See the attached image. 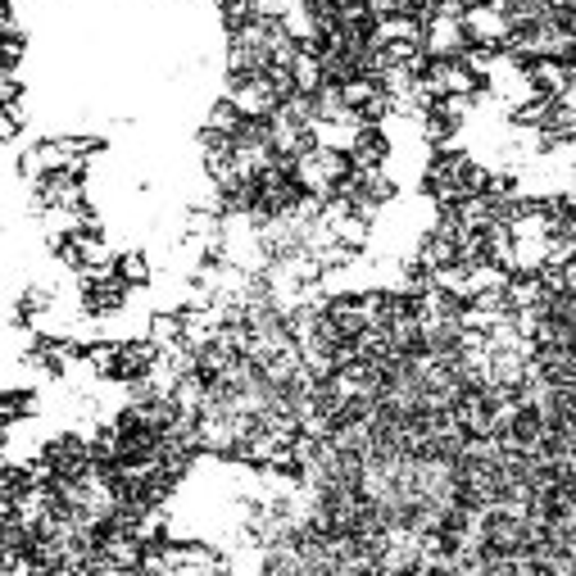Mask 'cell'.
I'll list each match as a JSON object with an SVG mask.
<instances>
[{
	"label": "cell",
	"instance_id": "9",
	"mask_svg": "<svg viewBox=\"0 0 576 576\" xmlns=\"http://www.w3.org/2000/svg\"><path fill=\"white\" fill-rule=\"evenodd\" d=\"M150 341L159 345V350H168V345H182L186 341V318L182 309H159L155 318H150Z\"/></svg>",
	"mask_w": 576,
	"mask_h": 576
},
{
	"label": "cell",
	"instance_id": "12",
	"mask_svg": "<svg viewBox=\"0 0 576 576\" xmlns=\"http://www.w3.org/2000/svg\"><path fill=\"white\" fill-rule=\"evenodd\" d=\"M241 123H245V114L236 109V100L232 96H218L214 105H209V118H205V127H218V132H241Z\"/></svg>",
	"mask_w": 576,
	"mask_h": 576
},
{
	"label": "cell",
	"instance_id": "11",
	"mask_svg": "<svg viewBox=\"0 0 576 576\" xmlns=\"http://www.w3.org/2000/svg\"><path fill=\"white\" fill-rule=\"evenodd\" d=\"M37 409H41L37 391H23V386L5 391V427H19L23 418H37Z\"/></svg>",
	"mask_w": 576,
	"mask_h": 576
},
{
	"label": "cell",
	"instance_id": "1",
	"mask_svg": "<svg viewBox=\"0 0 576 576\" xmlns=\"http://www.w3.org/2000/svg\"><path fill=\"white\" fill-rule=\"evenodd\" d=\"M127 295H132V286L114 273H78V300H82V313L87 318H109V313H118L127 304Z\"/></svg>",
	"mask_w": 576,
	"mask_h": 576
},
{
	"label": "cell",
	"instance_id": "4",
	"mask_svg": "<svg viewBox=\"0 0 576 576\" xmlns=\"http://www.w3.org/2000/svg\"><path fill=\"white\" fill-rule=\"evenodd\" d=\"M522 69H527V78H531V87H536V96L563 100L567 91L576 87V64H567V59H527Z\"/></svg>",
	"mask_w": 576,
	"mask_h": 576
},
{
	"label": "cell",
	"instance_id": "13",
	"mask_svg": "<svg viewBox=\"0 0 576 576\" xmlns=\"http://www.w3.org/2000/svg\"><path fill=\"white\" fill-rule=\"evenodd\" d=\"M463 10H481V5H490V0H459Z\"/></svg>",
	"mask_w": 576,
	"mask_h": 576
},
{
	"label": "cell",
	"instance_id": "3",
	"mask_svg": "<svg viewBox=\"0 0 576 576\" xmlns=\"http://www.w3.org/2000/svg\"><path fill=\"white\" fill-rule=\"evenodd\" d=\"M223 96H232L245 118H273L277 105H282L277 87L268 82V73H254V78H232V73H227Z\"/></svg>",
	"mask_w": 576,
	"mask_h": 576
},
{
	"label": "cell",
	"instance_id": "6",
	"mask_svg": "<svg viewBox=\"0 0 576 576\" xmlns=\"http://www.w3.org/2000/svg\"><path fill=\"white\" fill-rule=\"evenodd\" d=\"M359 132H363V127H359V123H345V118H313V123H309L313 146L345 150V155L359 146Z\"/></svg>",
	"mask_w": 576,
	"mask_h": 576
},
{
	"label": "cell",
	"instance_id": "10",
	"mask_svg": "<svg viewBox=\"0 0 576 576\" xmlns=\"http://www.w3.org/2000/svg\"><path fill=\"white\" fill-rule=\"evenodd\" d=\"M118 277H123L132 291H146L150 282H155V264H150L146 250H123L118 254Z\"/></svg>",
	"mask_w": 576,
	"mask_h": 576
},
{
	"label": "cell",
	"instance_id": "5",
	"mask_svg": "<svg viewBox=\"0 0 576 576\" xmlns=\"http://www.w3.org/2000/svg\"><path fill=\"white\" fill-rule=\"evenodd\" d=\"M463 28H468L472 46H490V50H504L508 37H513V23H508V14L495 10V5L468 10V14H463Z\"/></svg>",
	"mask_w": 576,
	"mask_h": 576
},
{
	"label": "cell",
	"instance_id": "7",
	"mask_svg": "<svg viewBox=\"0 0 576 576\" xmlns=\"http://www.w3.org/2000/svg\"><path fill=\"white\" fill-rule=\"evenodd\" d=\"M291 78H295V91H300V96H318V91L327 87L323 59L313 55V50L300 46V55H295V64H291Z\"/></svg>",
	"mask_w": 576,
	"mask_h": 576
},
{
	"label": "cell",
	"instance_id": "2",
	"mask_svg": "<svg viewBox=\"0 0 576 576\" xmlns=\"http://www.w3.org/2000/svg\"><path fill=\"white\" fill-rule=\"evenodd\" d=\"M422 50L427 59H459L472 50V37L463 28V14H427L422 19Z\"/></svg>",
	"mask_w": 576,
	"mask_h": 576
},
{
	"label": "cell",
	"instance_id": "8",
	"mask_svg": "<svg viewBox=\"0 0 576 576\" xmlns=\"http://www.w3.org/2000/svg\"><path fill=\"white\" fill-rule=\"evenodd\" d=\"M277 23H282V28L291 32V37L300 41V46H313V41L323 37V28H327V23L318 19V14H313L309 5H304V0H300V5H295V10H286V14H282V19H277Z\"/></svg>",
	"mask_w": 576,
	"mask_h": 576
}]
</instances>
